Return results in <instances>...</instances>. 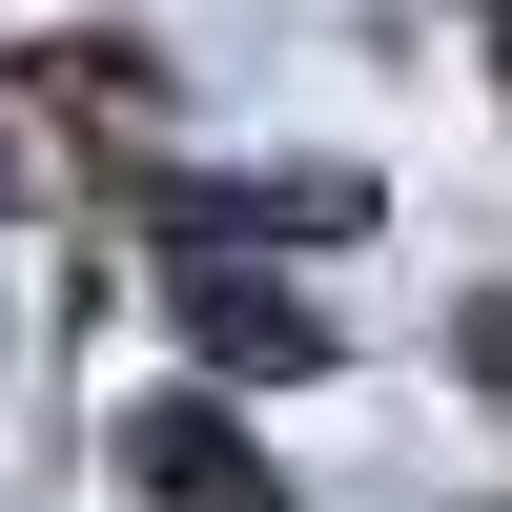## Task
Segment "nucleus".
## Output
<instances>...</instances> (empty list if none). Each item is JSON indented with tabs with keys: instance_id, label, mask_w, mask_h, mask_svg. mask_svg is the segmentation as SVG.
I'll list each match as a JSON object with an SVG mask.
<instances>
[{
	"instance_id": "nucleus-1",
	"label": "nucleus",
	"mask_w": 512,
	"mask_h": 512,
	"mask_svg": "<svg viewBox=\"0 0 512 512\" xmlns=\"http://www.w3.org/2000/svg\"><path fill=\"white\" fill-rule=\"evenodd\" d=\"M185 349L205 369H328V308L267 267H226V246H185Z\"/></svg>"
},
{
	"instance_id": "nucleus-2",
	"label": "nucleus",
	"mask_w": 512,
	"mask_h": 512,
	"mask_svg": "<svg viewBox=\"0 0 512 512\" xmlns=\"http://www.w3.org/2000/svg\"><path fill=\"white\" fill-rule=\"evenodd\" d=\"M123 472H144L164 512H267V451H246L226 410H144V431H123Z\"/></svg>"
}]
</instances>
